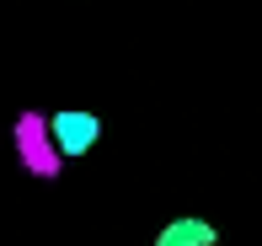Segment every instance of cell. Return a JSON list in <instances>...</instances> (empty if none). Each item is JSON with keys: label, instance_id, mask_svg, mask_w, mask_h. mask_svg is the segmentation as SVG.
<instances>
[{"label": "cell", "instance_id": "6da1fadb", "mask_svg": "<svg viewBox=\"0 0 262 246\" xmlns=\"http://www.w3.org/2000/svg\"><path fill=\"white\" fill-rule=\"evenodd\" d=\"M49 134H54V150L59 155H86L91 145L102 139V118L97 113H80V107H64V113H54L49 118Z\"/></svg>", "mask_w": 262, "mask_h": 246}, {"label": "cell", "instance_id": "7a4b0ae2", "mask_svg": "<svg viewBox=\"0 0 262 246\" xmlns=\"http://www.w3.org/2000/svg\"><path fill=\"white\" fill-rule=\"evenodd\" d=\"M156 246H220V230H214L209 219H198V214H182V219H171V225H161Z\"/></svg>", "mask_w": 262, "mask_h": 246}]
</instances>
